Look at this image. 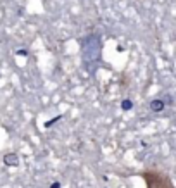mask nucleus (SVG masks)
I'll use <instances>...</instances> for the list:
<instances>
[{
  "instance_id": "20e7f679",
  "label": "nucleus",
  "mask_w": 176,
  "mask_h": 188,
  "mask_svg": "<svg viewBox=\"0 0 176 188\" xmlns=\"http://www.w3.org/2000/svg\"><path fill=\"white\" fill-rule=\"evenodd\" d=\"M4 162L7 164V166H17L19 159H17V155H16V154H7L4 157Z\"/></svg>"
},
{
  "instance_id": "39448f33",
  "label": "nucleus",
  "mask_w": 176,
  "mask_h": 188,
  "mask_svg": "<svg viewBox=\"0 0 176 188\" xmlns=\"http://www.w3.org/2000/svg\"><path fill=\"white\" fill-rule=\"evenodd\" d=\"M131 107H133V104H131L130 99H126V100H123V102H121V109H123V111H130Z\"/></svg>"
},
{
  "instance_id": "0eeeda50",
  "label": "nucleus",
  "mask_w": 176,
  "mask_h": 188,
  "mask_svg": "<svg viewBox=\"0 0 176 188\" xmlns=\"http://www.w3.org/2000/svg\"><path fill=\"white\" fill-rule=\"evenodd\" d=\"M59 186H60L59 183H54V185H52V186H50V188H59Z\"/></svg>"
},
{
  "instance_id": "7ed1b4c3",
  "label": "nucleus",
  "mask_w": 176,
  "mask_h": 188,
  "mask_svg": "<svg viewBox=\"0 0 176 188\" xmlns=\"http://www.w3.org/2000/svg\"><path fill=\"white\" fill-rule=\"evenodd\" d=\"M164 105H166V104L162 102V100L155 99V100H152V102H150L149 107H150V111H152V112H161L162 109H164Z\"/></svg>"
},
{
  "instance_id": "f257e3e1",
  "label": "nucleus",
  "mask_w": 176,
  "mask_h": 188,
  "mask_svg": "<svg viewBox=\"0 0 176 188\" xmlns=\"http://www.w3.org/2000/svg\"><path fill=\"white\" fill-rule=\"evenodd\" d=\"M102 55V41L100 36L97 33L88 35L81 40V57H83V64L90 73L95 71V64H98Z\"/></svg>"
},
{
  "instance_id": "f03ea898",
  "label": "nucleus",
  "mask_w": 176,
  "mask_h": 188,
  "mask_svg": "<svg viewBox=\"0 0 176 188\" xmlns=\"http://www.w3.org/2000/svg\"><path fill=\"white\" fill-rule=\"evenodd\" d=\"M143 180L147 183V188H176L173 185L171 178L166 176L164 173L161 171H155V169H147L142 173Z\"/></svg>"
},
{
  "instance_id": "423d86ee",
  "label": "nucleus",
  "mask_w": 176,
  "mask_h": 188,
  "mask_svg": "<svg viewBox=\"0 0 176 188\" xmlns=\"http://www.w3.org/2000/svg\"><path fill=\"white\" fill-rule=\"evenodd\" d=\"M17 54H19V55H28L26 50H17Z\"/></svg>"
}]
</instances>
